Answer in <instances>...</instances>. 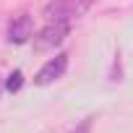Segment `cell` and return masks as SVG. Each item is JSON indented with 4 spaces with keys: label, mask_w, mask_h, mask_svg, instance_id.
<instances>
[{
    "label": "cell",
    "mask_w": 133,
    "mask_h": 133,
    "mask_svg": "<svg viewBox=\"0 0 133 133\" xmlns=\"http://www.w3.org/2000/svg\"><path fill=\"white\" fill-rule=\"evenodd\" d=\"M68 34H71V21H47V24L37 31L34 47H37V50H52V47L63 44Z\"/></svg>",
    "instance_id": "cell-2"
},
{
    "label": "cell",
    "mask_w": 133,
    "mask_h": 133,
    "mask_svg": "<svg viewBox=\"0 0 133 133\" xmlns=\"http://www.w3.org/2000/svg\"><path fill=\"white\" fill-rule=\"evenodd\" d=\"M91 8V0H50L44 5V18L47 21H71L84 16Z\"/></svg>",
    "instance_id": "cell-1"
},
{
    "label": "cell",
    "mask_w": 133,
    "mask_h": 133,
    "mask_svg": "<svg viewBox=\"0 0 133 133\" xmlns=\"http://www.w3.org/2000/svg\"><path fill=\"white\" fill-rule=\"evenodd\" d=\"M65 71H68V55H55V57H50L39 68V73L34 76V84L37 86H50L57 78H63Z\"/></svg>",
    "instance_id": "cell-3"
},
{
    "label": "cell",
    "mask_w": 133,
    "mask_h": 133,
    "mask_svg": "<svg viewBox=\"0 0 133 133\" xmlns=\"http://www.w3.org/2000/svg\"><path fill=\"white\" fill-rule=\"evenodd\" d=\"M21 86H24V73H21V71H11V73H8V78H5V91L16 94Z\"/></svg>",
    "instance_id": "cell-5"
},
{
    "label": "cell",
    "mask_w": 133,
    "mask_h": 133,
    "mask_svg": "<svg viewBox=\"0 0 133 133\" xmlns=\"http://www.w3.org/2000/svg\"><path fill=\"white\" fill-rule=\"evenodd\" d=\"M91 120H94V117H86V120H84V123H81L73 133H89V130H91Z\"/></svg>",
    "instance_id": "cell-6"
},
{
    "label": "cell",
    "mask_w": 133,
    "mask_h": 133,
    "mask_svg": "<svg viewBox=\"0 0 133 133\" xmlns=\"http://www.w3.org/2000/svg\"><path fill=\"white\" fill-rule=\"evenodd\" d=\"M29 37H31V16L29 13L13 16L11 24H8V42L11 44H24V42H29Z\"/></svg>",
    "instance_id": "cell-4"
},
{
    "label": "cell",
    "mask_w": 133,
    "mask_h": 133,
    "mask_svg": "<svg viewBox=\"0 0 133 133\" xmlns=\"http://www.w3.org/2000/svg\"><path fill=\"white\" fill-rule=\"evenodd\" d=\"M3 89H5V84H0V94H3Z\"/></svg>",
    "instance_id": "cell-7"
}]
</instances>
